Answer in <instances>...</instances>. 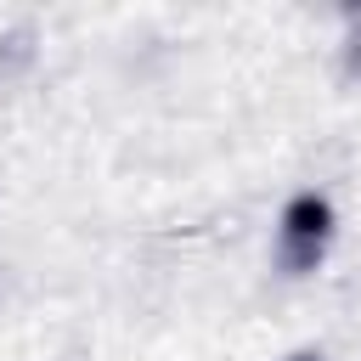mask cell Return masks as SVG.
I'll return each instance as SVG.
<instances>
[{
	"label": "cell",
	"instance_id": "6da1fadb",
	"mask_svg": "<svg viewBox=\"0 0 361 361\" xmlns=\"http://www.w3.org/2000/svg\"><path fill=\"white\" fill-rule=\"evenodd\" d=\"M333 237H338V209H333L327 192L305 186V192H293V197L282 203V220H276V259H282L288 276H310V271L327 259Z\"/></svg>",
	"mask_w": 361,
	"mask_h": 361
},
{
	"label": "cell",
	"instance_id": "7a4b0ae2",
	"mask_svg": "<svg viewBox=\"0 0 361 361\" xmlns=\"http://www.w3.org/2000/svg\"><path fill=\"white\" fill-rule=\"evenodd\" d=\"M344 23H350V73H361V17L350 11Z\"/></svg>",
	"mask_w": 361,
	"mask_h": 361
},
{
	"label": "cell",
	"instance_id": "3957f363",
	"mask_svg": "<svg viewBox=\"0 0 361 361\" xmlns=\"http://www.w3.org/2000/svg\"><path fill=\"white\" fill-rule=\"evenodd\" d=\"M282 361H327L322 350H293V355H282Z\"/></svg>",
	"mask_w": 361,
	"mask_h": 361
}]
</instances>
